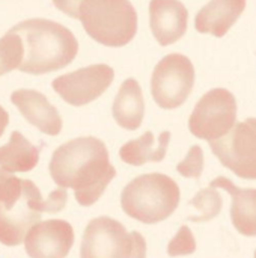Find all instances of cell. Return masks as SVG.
I'll return each mask as SVG.
<instances>
[{"label":"cell","instance_id":"obj_1","mask_svg":"<svg viewBox=\"0 0 256 258\" xmlns=\"http://www.w3.org/2000/svg\"><path fill=\"white\" fill-rule=\"evenodd\" d=\"M50 175L59 187L74 189L77 203L89 207L104 194L116 169L104 142L89 136L60 145L50 160Z\"/></svg>","mask_w":256,"mask_h":258},{"label":"cell","instance_id":"obj_2","mask_svg":"<svg viewBox=\"0 0 256 258\" xmlns=\"http://www.w3.org/2000/svg\"><path fill=\"white\" fill-rule=\"evenodd\" d=\"M68 200L66 189H56L42 198L30 180H20L0 169V243L20 245L27 233L39 224L42 213L60 212Z\"/></svg>","mask_w":256,"mask_h":258},{"label":"cell","instance_id":"obj_3","mask_svg":"<svg viewBox=\"0 0 256 258\" xmlns=\"http://www.w3.org/2000/svg\"><path fill=\"white\" fill-rule=\"evenodd\" d=\"M11 32L23 42L24 56L18 70L27 74L38 76L65 68L78 51L72 32L51 20L30 18L15 24Z\"/></svg>","mask_w":256,"mask_h":258},{"label":"cell","instance_id":"obj_4","mask_svg":"<svg viewBox=\"0 0 256 258\" xmlns=\"http://www.w3.org/2000/svg\"><path fill=\"white\" fill-rule=\"evenodd\" d=\"M180 204L178 184L164 174H145L130 181L121 195L122 210L143 224L167 219Z\"/></svg>","mask_w":256,"mask_h":258},{"label":"cell","instance_id":"obj_5","mask_svg":"<svg viewBox=\"0 0 256 258\" xmlns=\"http://www.w3.org/2000/svg\"><path fill=\"white\" fill-rule=\"evenodd\" d=\"M78 20L92 39L107 47H122L137 32V14L130 0H83Z\"/></svg>","mask_w":256,"mask_h":258},{"label":"cell","instance_id":"obj_6","mask_svg":"<svg viewBox=\"0 0 256 258\" xmlns=\"http://www.w3.org/2000/svg\"><path fill=\"white\" fill-rule=\"evenodd\" d=\"M237 101L235 97L223 88L207 92L193 109L189 121L192 135L210 142L226 136L235 125Z\"/></svg>","mask_w":256,"mask_h":258},{"label":"cell","instance_id":"obj_7","mask_svg":"<svg viewBox=\"0 0 256 258\" xmlns=\"http://www.w3.org/2000/svg\"><path fill=\"white\" fill-rule=\"evenodd\" d=\"M195 85V68L184 54L164 56L154 68L151 92L163 109H177L189 98Z\"/></svg>","mask_w":256,"mask_h":258},{"label":"cell","instance_id":"obj_8","mask_svg":"<svg viewBox=\"0 0 256 258\" xmlns=\"http://www.w3.org/2000/svg\"><path fill=\"white\" fill-rule=\"evenodd\" d=\"M214 156L235 175L256 180V118L237 122L223 138L210 142Z\"/></svg>","mask_w":256,"mask_h":258},{"label":"cell","instance_id":"obj_9","mask_svg":"<svg viewBox=\"0 0 256 258\" xmlns=\"http://www.w3.org/2000/svg\"><path fill=\"white\" fill-rule=\"evenodd\" d=\"M131 234L118 221L101 216L92 219L83 234L81 258H130Z\"/></svg>","mask_w":256,"mask_h":258},{"label":"cell","instance_id":"obj_10","mask_svg":"<svg viewBox=\"0 0 256 258\" xmlns=\"http://www.w3.org/2000/svg\"><path fill=\"white\" fill-rule=\"evenodd\" d=\"M115 71L109 65L97 63L63 74L53 80V89L71 106H84L97 100L112 85Z\"/></svg>","mask_w":256,"mask_h":258},{"label":"cell","instance_id":"obj_11","mask_svg":"<svg viewBox=\"0 0 256 258\" xmlns=\"http://www.w3.org/2000/svg\"><path fill=\"white\" fill-rule=\"evenodd\" d=\"M24 245L30 258H65L74 245V231L66 221H44L27 233Z\"/></svg>","mask_w":256,"mask_h":258},{"label":"cell","instance_id":"obj_12","mask_svg":"<svg viewBox=\"0 0 256 258\" xmlns=\"http://www.w3.org/2000/svg\"><path fill=\"white\" fill-rule=\"evenodd\" d=\"M189 11L180 0H151L149 24L160 45L177 42L187 30Z\"/></svg>","mask_w":256,"mask_h":258},{"label":"cell","instance_id":"obj_13","mask_svg":"<svg viewBox=\"0 0 256 258\" xmlns=\"http://www.w3.org/2000/svg\"><path fill=\"white\" fill-rule=\"evenodd\" d=\"M11 101L21 112L27 122L48 136H57L62 130V118L57 109L50 104L45 95L32 89H17Z\"/></svg>","mask_w":256,"mask_h":258},{"label":"cell","instance_id":"obj_14","mask_svg":"<svg viewBox=\"0 0 256 258\" xmlns=\"http://www.w3.org/2000/svg\"><path fill=\"white\" fill-rule=\"evenodd\" d=\"M246 8V0H211L195 18V27L201 33L222 38L240 18Z\"/></svg>","mask_w":256,"mask_h":258},{"label":"cell","instance_id":"obj_15","mask_svg":"<svg viewBox=\"0 0 256 258\" xmlns=\"http://www.w3.org/2000/svg\"><path fill=\"white\" fill-rule=\"evenodd\" d=\"M211 187L223 189L232 197L231 219L243 236H256V189H240L226 177H217Z\"/></svg>","mask_w":256,"mask_h":258},{"label":"cell","instance_id":"obj_16","mask_svg":"<svg viewBox=\"0 0 256 258\" xmlns=\"http://www.w3.org/2000/svg\"><path fill=\"white\" fill-rule=\"evenodd\" d=\"M145 101L140 85L134 79H127L113 101V118L125 130H137L143 121Z\"/></svg>","mask_w":256,"mask_h":258},{"label":"cell","instance_id":"obj_17","mask_svg":"<svg viewBox=\"0 0 256 258\" xmlns=\"http://www.w3.org/2000/svg\"><path fill=\"white\" fill-rule=\"evenodd\" d=\"M39 150L20 132H12L9 142L0 147V168L6 172H29L38 165Z\"/></svg>","mask_w":256,"mask_h":258},{"label":"cell","instance_id":"obj_18","mask_svg":"<svg viewBox=\"0 0 256 258\" xmlns=\"http://www.w3.org/2000/svg\"><path fill=\"white\" fill-rule=\"evenodd\" d=\"M155 139L152 132H146L140 138L122 145V148L119 150V156L125 163L134 166H142L146 162H161L170 142V132H163L160 135L157 148H152Z\"/></svg>","mask_w":256,"mask_h":258},{"label":"cell","instance_id":"obj_19","mask_svg":"<svg viewBox=\"0 0 256 258\" xmlns=\"http://www.w3.org/2000/svg\"><path fill=\"white\" fill-rule=\"evenodd\" d=\"M189 204L198 210V215L189 216V221H192V222H207V221L214 219L220 213L223 201H222L219 192L214 187H210V189L199 190Z\"/></svg>","mask_w":256,"mask_h":258},{"label":"cell","instance_id":"obj_20","mask_svg":"<svg viewBox=\"0 0 256 258\" xmlns=\"http://www.w3.org/2000/svg\"><path fill=\"white\" fill-rule=\"evenodd\" d=\"M24 56L23 42L11 30L0 38V76L20 68Z\"/></svg>","mask_w":256,"mask_h":258},{"label":"cell","instance_id":"obj_21","mask_svg":"<svg viewBox=\"0 0 256 258\" xmlns=\"http://www.w3.org/2000/svg\"><path fill=\"white\" fill-rule=\"evenodd\" d=\"M196 251V240L193 237V233L189 227H181L175 237L167 245V254L170 257H181V255H190Z\"/></svg>","mask_w":256,"mask_h":258},{"label":"cell","instance_id":"obj_22","mask_svg":"<svg viewBox=\"0 0 256 258\" xmlns=\"http://www.w3.org/2000/svg\"><path fill=\"white\" fill-rule=\"evenodd\" d=\"M177 171L186 178H199L204 171V153L198 145L190 147L184 160L177 166Z\"/></svg>","mask_w":256,"mask_h":258},{"label":"cell","instance_id":"obj_23","mask_svg":"<svg viewBox=\"0 0 256 258\" xmlns=\"http://www.w3.org/2000/svg\"><path fill=\"white\" fill-rule=\"evenodd\" d=\"M83 0H53L54 6L62 11L63 14L72 17V18H78V9Z\"/></svg>","mask_w":256,"mask_h":258},{"label":"cell","instance_id":"obj_24","mask_svg":"<svg viewBox=\"0 0 256 258\" xmlns=\"http://www.w3.org/2000/svg\"><path fill=\"white\" fill-rule=\"evenodd\" d=\"M131 242H133V248H131L130 258H146V243H145V239L142 237V234L137 231H133Z\"/></svg>","mask_w":256,"mask_h":258},{"label":"cell","instance_id":"obj_25","mask_svg":"<svg viewBox=\"0 0 256 258\" xmlns=\"http://www.w3.org/2000/svg\"><path fill=\"white\" fill-rule=\"evenodd\" d=\"M9 122V115L6 113V110L0 106V136L5 133V128Z\"/></svg>","mask_w":256,"mask_h":258},{"label":"cell","instance_id":"obj_26","mask_svg":"<svg viewBox=\"0 0 256 258\" xmlns=\"http://www.w3.org/2000/svg\"><path fill=\"white\" fill-rule=\"evenodd\" d=\"M255 258H256V251H255Z\"/></svg>","mask_w":256,"mask_h":258}]
</instances>
